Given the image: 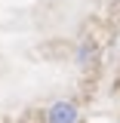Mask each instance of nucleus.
<instances>
[{
    "label": "nucleus",
    "instance_id": "obj_1",
    "mask_svg": "<svg viewBox=\"0 0 120 123\" xmlns=\"http://www.w3.org/2000/svg\"><path fill=\"white\" fill-rule=\"evenodd\" d=\"M74 120H77L74 105H68V102L52 105V111H49V123H74Z\"/></svg>",
    "mask_w": 120,
    "mask_h": 123
}]
</instances>
